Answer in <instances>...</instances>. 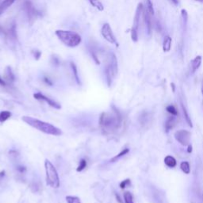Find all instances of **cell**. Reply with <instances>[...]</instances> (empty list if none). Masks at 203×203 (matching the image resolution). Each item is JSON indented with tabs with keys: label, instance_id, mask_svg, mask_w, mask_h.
<instances>
[{
	"label": "cell",
	"instance_id": "1",
	"mask_svg": "<svg viewBox=\"0 0 203 203\" xmlns=\"http://www.w3.org/2000/svg\"><path fill=\"white\" fill-rule=\"evenodd\" d=\"M122 124V116L113 107L110 111L103 112L99 117V126L105 133H114Z\"/></svg>",
	"mask_w": 203,
	"mask_h": 203
},
{
	"label": "cell",
	"instance_id": "2",
	"mask_svg": "<svg viewBox=\"0 0 203 203\" xmlns=\"http://www.w3.org/2000/svg\"><path fill=\"white\" fill-rule=\"evenodd\" d=\"M22 120L24 122L29 125V126L34 128V129L45 133V134L58 137V136H61L62 133H63L60 129L56 127L53 125L45 122V121H41L39 119L34 118V117H29V116H23L22 117Z\"/></svg>",
	"mask_w": 203,
	"mask_h": 203
},
{
	"label": "cell",
	"instance_id": "3",
	"mask_svg": "<svg viewBox=\"0 0 203 203\" xmlns=\"http://www.w3.org/2000/svg\"><path fill=\"white\" fill-rule=\"evenodd\" d=\"M55 33L57 38L60 40V42L71 48H75L78 46L82 42L81 36L76 32L58 29V30H56Z\"/></svg>",
	"mask_w": 203,
	"mask_h": 203
},
{
	"label": "cell",
	"instance_id": "4",
	"mask_svg": "<svg viewBox=\"0 0 203 203\" xmlns=\"http://www.w3.org/2000/svg\"><path fill=\"white\" fill-rule=\"evenodd\" d=\"M45 169L47 185L51 187L52 188L60 187V177L57 171H56L55 166L52 164V162H50L47 159L45 161Z\"/></svg>",
	"mask_w": 203,
	"mask_h": 203
},
{
	"label": "cell",
	"instance_id": "5",
	"mask_svg": "<svg viewBox=\"0 0 203 203\" xmlns=\"http://www.w3.org/2000/svg\"><path fill=\"white\" fill-rule=\"evenodd\" d=\"M117 72H118V65H117V57L113 53H110L108 56L107 64L105 69L106 81L109 86H110L113 79L117 76Z\"/></svg>",
	"mask_w": 203,
	"mask_h": 203
},
{
	"label": "cell",
	"instance_id": "6",
	"mask_svg": "<svg viewBox=\"0 0 203 203\" xmlns=\"http://www.w3.org/2000/svg\"><path fill=\"white\" fill-rule=\"evenodd\" d=\"M191 137V133L188 130H180L175 132V133H174V138H175V140L183 146H187L190 144Z\"/></svg>",
	"mask_w": 203,
	"mask_h": 203
},
{
	"label": "cell",
	"instance_id": "7",
	"mask_svg": "<svg viewBox=\"0 0 203 203\" xmlns=\"http://www.w3.org/2000/svg\"><path fill=\"white\" fill-rule=\"evenodd\" d=\"M101 33H102V35H103V38H104L106 41H107L109 43L114 44V45H116L117 46H118L117 40H116V38H115L114 34H113V30H112L110 24L105 23L104 25H103V27H102Z\"/></svg>",
	"mask_w": 203,
	"mask_h": 203
},
{
	"label": "cell",
	"instance_id": "8",
	"mask_svg": "<svg viewBox=\"0 0 203 203\" xmlns=\"http://www.w3.org/2000/svg\"><path fill=\"white\" fill-rule=\"evenodd\" d=\"M33 97H34L35 99L37 100H40V101H44L46 103H48L49 106H50L51 107L54 108V109H56V110H60V109H61V106L60 105V103H56V101L52 100V99H49V97H47V96L44 95L42 93H36L33 95Z\"/></svg>",
	"mask_w": 203,
	"mask_h": 203
},
{
	"label": "cell",
	"instance_id": "9",
	"mask_svg": "<svg viewBox=\"0 0 203 203\" xmlns=\"http://www.w3.org/2000/svg\"><path fill=\"white\" fill-rule=\"evenodd\" d=\"M143 10H144V7H143V4L139 3L138 6H137L136 13H135L134 19H133V27H132L131 30L137 31V32H138L139 25H140V16H141V15H142V13H143Z\"/></svg>",
	"mask_w": 203,
	"mask_h": 203
},
{
	"label": "cell",
	"instance_id": "10",
	"mask_svg": "<svg viewBox=\"0 0 203 203\" xmlns=\"http://www.w3.org/2000/svg\"><path fill=\"white\" fill-rule=\"evenodd\" d=\"M143 16H144V24H145V28L147 33L148 36H150L152 33V25L151 15L148 13L147 10H143Z\"/></svg>",
	"mask_w": 203,
	"mask_h": 203
},
{
	"label": "cell",
	"instance_id": "11",
	"mask_svg": "<svg viewBox=\"0 0 203 203\" xmlns=\"http://www.w3.org/2000/svg\"><path fill=\"white\" fill-rule=\"evenodd\" d=\"M201 60L202 58L201 56H197L192 61H191V70H192V73H194L199 68V67L201 66Z\"/></svg>",
	"mask_w": 203,
	"mask_h": 203
},
{
	"label": "cell",
	"instance_id": "12",
	"mask_svg": "<svg viewBox=\"0 0 203 203\" xmlns=\"http://www.w3.org/2000/svg\"><path fill=\"white\" fill-rule=\"evenodd\" d=\"M5 79L8 83H14L15 80V75H14L10 67H7V68L5 70Z\"/></svg>",
	"mask_w": 203,
	"mask_h": 203
},
{
	"label": "cell",
	"instance_id": "13",
	"mask_svg": "<svg viewBox=\"0 0 203 203\" xmlns=\"http://www.w3.org/2000/svg\"><path fill=\"white\" fill-rule=\"evenodd\" d=\"M171 42H172V39L170 36H166L164 39V42H163V50L164 52H169L171 49Z\"/></svg>",
	"mask_w": 203,
	"mask_h": 203
},
{
	"label": "cell",
	"instance_id": "14",
	"mask_svg": "<svg viewBox=\"0 0 203 203\" xmlns=\"http://www.w3.org/2000/svg\"><path fill=\"white\" fill-rule=\"evenodd\" d=\"M25 11H26L27 15H28V16H29V18L35 17L37 15L36 10H35L34 8H33V7L31 5L30 2H28V1L25 3Z\"/></svg>",
	"mask_w": 203,
	"mask_h": 203
},
{
	"label": "cell",
	"instance_id": "15",
	"mask_svg": "<svg viewBox=\"0 0 203 203\" xmlns=\"http://www.w3.org/2000/svg\"><path fill=\"white\" fill-rule=\"evenodd\" d=\"M175 117H170L167 119V121H165V125H164V127H165L166 132H169L171 129L174 127L175 126Z\"/></svg>",
	"mask_w": 203,
	"mask_h": 203
},
{
	"label": "cell",
	"instance_id": "16",
	"mask_svg": "<svg viewBox=\"0 0 203 203\" xmlns=\"http://www.w3.org/2000/svg\"><path fill=\"white\" fill-rule=\"evenodd\" d=\"M164 164L170 168H173L176 166L177 162L176 160L174 158L171 156H167V157L164 158Z\"/></svg>",
	"mask_w": 203,
	"mask_h": 203
},
{
	"label": "cell",
	"instance_id": "17",
	"mask_svg": "<svg viewBox=\"0 0 203 203\" xmlns=\"http://www.w3.org/2000/svg\"><path fill=\"white\" fill-rule=\"evenodd\" d=\"M70 67H71V69H72V74H73L74 79H75V80L76 81V83H77V84L80 85L81 84V82H80V79H79V73H78L77 67H76V65L75 64H74L73 62H71V63H70Z\"/></svg>",
	"mask_w": 203,
	"mask_h": 203
},
{
	"label": "cell",
	"instance_id": "18",
	"mask_svg": "<svg viewBox=\"0 0 203 203\" xmlns=\"http://www.w3.org/2000/svg\"><path fill=\"white\" fill-rule=\"evenodd\" d=\"M181 107H182V110H183V117L184 118H185L186 121H187V123L188 124V126H190V127H193L192 121H191V117H190V116H189V113L188 112H187V109H186L184 105L182 103H181Z\"/></svg>",
	"mask_w": 203,
	"mask_h": 203
},
{
	"label": "cell",
	"instance_id": "19",
	"mask_svg": "<svg viewBox=\"0 0 203 203\" xmlns=\"http://www.w3.org/2000/svg\"><path fill=\"white\" fill-rule=\"evenodd\" d=\"M12 113L7 110H3L0 112V123L5 122L6 121H7L10 117H11Z\"/></svg>",
	"mask_w": 203,
	"mask_h": 203
},
{
	"label": "cell",
	"instance_id": "20",
	"mask_svg": "<svg viewBox=\"0 0 203 203\" xmlns=\"http://www.w3.org/2000/svg\"><path fill=\"white\" fill-rule=\"evenodd\" d=\"M129 152H130V149H129V148H125V149H123L120 153H118V154L116 155L115 157H113V158L110 160V162H111V163L117 162L119 159L121 158V157H123L124 156H126V155H127Z\"/></svg>",
	"mask_w": 203,
	"mask_h": 203
},
{
	"label": "cell",
	"instance_id": "21",
	"mask_svg": "<svg viewBox=\"0 0 203 203\" xmlns=\"http://www.w3.org/2000/svg\"><path fill=\"white\" fill-rule=\"evenodd\" d=\"M180 168L183 171V172L185 173L186 174H189L191 173V166L187 161L182 162L180 164Z\"/></svg>",
	"mask_w": 203,
	"mask_h": 203
},
{
	"label": "cell",
	"instance_id": "22",
	"mask_svg": "<svg viewBox=\"0 0 203 203\" xmlns=\"http://www.w3.org/2000/svg\"><path fill=\"white\" fill-rule=\"evenodd\" d=\"M89 2L94 7H95L99 11H103L104 10V7H103V3L99 0H89Z\"/></svg>",
	"mask_w": 203,
	"mask_h": 203
},
{
	"label": "cell",
	"instance_id": "23",
	"mask_svg": "<svg viewBox=\"0 0 203 203\" xmlns=\"http://www.w3.org/2000/svg\"><path fill=\"white\" fill-rule=\"evenodd\" d=\"M15 0H3L2 3H0V7H1L4 11H6V10L8 9V8L15 2Z\"/></svg>",
	"mask_w": 203,
	"mask_h": 203
},
{
	"label": "cell",
	"instance_id": "24",
	"mask_svg": "<svg viewBox=\"0 0 203 203\" xmlns=\"http://www.w3.org/2000/svg\"><path fill=\"white\" fill-rule=\"evenodd\" d=\"M146 10L148 11L150 15H154V7H153V4L151 2V0H146Z\"/></svg>",
	"mask_w": 203,
	"mask_h": 203
},
{
	"label": "cell",
	"instance_id": "25",
	"mask_svg": "<svg viewBox=\"0 0 203 203\" xmlns=\"http://www.w3.org/2000/svg\"><path fill=\"white\" fill-rule=\"evenodd\" d=\"M86 165H87V163H86V160H84V159H82V160L79 161V164L78 166L77 169H76V171L78 172H81V171H83L85 168L86 167Z\"/></svg>",
	"mask_w": 203,
	"mask_h": 203
},
{
	"label": "cell",
	"instance_id": "26",
	"mask_svg": "<svg viewBox=\"0 0 203 203\" xmlns=\"http://www.w3.org/2000/svg\"><path fill=\"white\" fill-rule=\"evenodd\" d=\"M66 201L68 203H81L80 199L76 196H67Z\"/></svg>",
	"mask_w": 203,
	"mask_h": 203
},
{
	"label": "cell",
	"instance_id": "27",
	"mask_svg": "<svg viewBox=\"0 0 203 203\" xmlns=\"http://www.w3.org/2000/svg\"><path fill=\"white\" fill-rule=\"evenodd\" d=\"M124 201L125 203H134L133 202V194L130 192L127 191L124 194Z\"/></svg>",
	"mask_w": 203,
	"mask_h": 203
},
{
	"label": "cell",
	"instance_id": "28",
	"mask_svg": "<svg viewBox=\"0 0 203 203\" xmlns=\"http://www.w3.org/2000/svg\"><path fill=\"white\" fill-rule=\"evenodd\" d=\"M166 110H167V111L169 113H171V114L173 115V116H177V115H178V113H179L177 109L174 107L173 105H170V106H167Z\"/></svg>",
	"mask_w": 203,
	"mask_h": 203
},
{
	"label": "cell",
	"instance_id": "29",
	"mask_svg": "<svg viewBox=\"0 0 203 203\" xmlns=\"http://www.w3.org/2000/svg\"><path fill=\"white\" fill-rule=\"evenodd\" d=\"M181 15L182 18H183L184 21V25H186L187 23V20H188V13H187V11L185 9H183L181 11Z\"/></svg>",
	"mask_w": 203,
	"mask_h": 203
},
{
	"label": "cell",
	"instance_id": "30",
	"mask_svg": "<svg viewBox=\"0 0 203 203\" xmlns=\"http://www.w3.org/2000/svg\"><path fill=\"white\" fill-rule=\"evenodd\" d=\"M130 179H128L123 180V181L121 183L120 187L121 189H125L126 187H127V186L130 185Z\"/></svg>",
	"mask_w": 203,
	"mask_h": 203
},
{
	"label": "cell",
	"instance_id": "31",
	"mask_svg": "<svg viewBox=\"0 0 203 203\" xmlns=\"http://www.w3.org/2000/svg\"><path fill=\"white\" fill-rule=\"evenodd\" d=\"M17 171H18V172L23 174V173H25V171H26V167L22 165L18 166V167H17Z\"/></svg>",
	"mask_w": 203,
	"mask_h": 203
},
{
	"label": "cell",
	"instance_id": "32",
	"mask_svg": "<svg viewBox=\"0 0 203 203\" xmlns=\"http://www.w3.org/2000/svg\"><path fill=\"white\" fill-rule=\"evenodd\" d=\"M43 80H44V82H45V83H46V84L49 85V86H52V84H53V83H52V81H51L50 79H49V78L46 77V76H45V77H44Z\"/></svg>",
	"mask_w": 203,
	"mask_h": 203
},
{
	"label": "cell",
	"instance_id": "33",
	"mask_svg": "<svg viewBox=\"0 0 203 203\" xmlns=\"http://www.w3.org/2000/svg\"><path fill=\"white\" fill-rule=\"evenodd\" d=\"M41 56H42V52H40V51H35L34 56L35 58H36V60L39 59V58L41 57Z\"/></svg>",
	"mask_w": 203,
	"mask_h": 203
},
{
	"label": "cell",
	"instance_id": "34",
	"mask_svg": "<svg viewBox=\"0 0 203 203\" xmlns=\"http://www.w3.org/2000/svg\"><path fill=\"white\" fill-rule=\"evenodd\" d=\"M0 86H7V82H6L5 80H3L1 77H0Z\"/></svg>",
	"mask_w": 203,
	"mask_h": 203
},
{
	"label": "cell",
	"instance_id": "35",
	"mask_svg": "<svg viewBox=\"0 0 203 203\" xmlns=\"http://www.w3.org/2000/svg\"><path fill=\"white\" fill-rule=\"evenodd\" d=\"M187 152H188L189 153H191V152H192V146L190 145V144L188 145V149H187Z\"/></svg>",
	"mask_w": 203,
	"mask_h": 203
},
{
	"label": "cell",
	"instance_id": "36",
	"mask_svg": "<svg viewBox=\"0 0 203 203\" xmlns=\"http://www.w3.org/2000/svg\"><path fill=\"white\" fill-rule=\"evenodd\" d=\"M171 1L174 3V5L175 6H177L179 4V0H171Z\"/></svg>",
	"mask_w": 203,
	"mask_h": 203
},
{
	"label": "cell",
	"instance_id": "37",
	"mask_svg": "<svg viewBox=\"0 0 203 203\" xmlns=\"http://www.w3.org/2000/svg\"><path fill=\"white\" fill-rule=\"evenodd\" d=\"M4 175H5V171H2L1 172H0V178H2Z\"/></svg>",
	"mask_w": 203,
	"mask_h": 203
},
{
	"label": "cell",
	"instance_id": "38",
	"mask_svg": "<svg viewBox=\"0 0 203 203\" xmlns=\"http://www.w3.org/2000/svg\"><path fill=\"white\" fill-rule=\"evenodd\" d=\"M171 86H172V90H173V92H174V90H175V86H174V83H171Z\"/></svg>",
	"mask_w": 203,
	"mask_h": 203
},
{
	"label": "cell",
	"instance_id": "39",
	"mask_svg": "<svg viewBox=\"0 0 203 203\" xmlns=\"http://www.w3.org/2000/svg\"><path fill=\"white\" fill-rule=\"evenodd\" d=\"M197 2H203V0H195Z\"/></svg>",
	"mask_w": 203,
	"mask_h": 203
},
{
	"label": "cell",
	"instance_id": "40",
	"mask_svg": "<svg viewBox=\"0 0 203 203\" xmlns=\"http://www.w3.org/2000/svg\"><path fill=\"white\" fill-rule=\"evenodd\" d=\"M201 93H202V95H203V85H202V86H201Z\"/></svg>",
	"mask_w": 203,
	"mask_h": 203
}]
</instances>
